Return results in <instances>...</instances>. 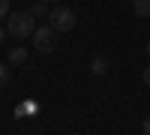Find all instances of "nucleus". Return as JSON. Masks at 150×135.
Wrapping results in <instances>:
<instances>
[{"instance_id":"nucleus-5","label":"nucleus","mask_w":150,"mask_h":135,"mask_svg":"<svg viewBox=\"0 0 150 135\" xmlns=\"http://www.w3.org/2000/svg\"><path fill=\"white\" fill-rule=\"evenodd\" d=\"M6 60L12 66H18V63H24L27 60V48H21V45H15V48H9V54H6Z\"/></svg>"},{"instance_id":"nucleus-1","label":"nucleus","mask_w":150,"mask_h":135,"mask_svg":"<svg viewBox=\"0 0 150 135\" xmlns=\"http://www.w3.org/2000/svg\"><path fill=\"white\" fill-rule=\"evenodd\" d=\"M36 18L30 15L27 9H15V12H9L6 15V33L9 36H15V39H27V36H33L36 30Z\"/></svg>"},{"instance_id":"nucleus-11","label":"nucleus","mask_w":150,"mask_h":135,"mask_svg":"<svg viewBox=\"0 0 150 135\" xmlns=\"http://www.w3.org/2000/svg\"><path fill=\"white\" fill-rule=\"evenodd\" d=\"M141 78H144V84H147V87H150V66H147V69L141 72Z\"/></svg>"},{"instance_id":"nucleus-9","label":"nucleus","mask_w":150,"mask_h":135,"mask_svg":"<svg viewBox=\"0 0 150 135\" xmlns=\"http://www.w3.org/2000/svg\"><path fill=\"white\" fill-rule=\"evenodd\" d=\"M9 0H0V21H6V15H9Z\"/></svg>"},{"instance_id":"nucleus-8","label":"nucleus","mask_w":150,"mask_h":135,"mask_svg":"<svg viewBox=\"0 0 150 135\" xmlns=\"http://www.w3.org/2000/svg\"><path fill=\"white\" fill-rule=\"evenodd\" d=\"M6 84H9V66L0 63V87H6Z\"/></svg>"},{"instance_id":"nucleus-13","label":"nucleus","mask_w":150,"mask_h":135,"mask_svg":"<svg viewBox=\"0 0 150 135\" xmlns=\"http://www.w3.org/2000/svg\"><path fill=\"white\" fill-rule=\"evenodd\" d=\"M42 3H48V6H51V3H54V6H57V3H60V0H42Z\"/></svg>"},{"instance_id":"nucleus-7","label":"nucleus","mask_w":150,"mask_h":135,"mask_svg":"<svg viewBox=\"0 0 150 135\" xmlns=\"http://www.w3.org/2000/svg\"><path fill=\"white\" fill-rule=\"evenodd\" d=\"M132 9H135V15H138V18H150V0H135Z\"/></svg>"},{"instance_id":"nucleus-12","label":"nucleus","mask_w":150,"mask_h":135,"mask_svg":"<svg viewBox=\"0 0 150 135\" xmlns=\"http://www.w3.org/2000/svg\"><path fill=\"white\" fill-rule=\"evenodd\" d=\"M3 42H6V30L0 27V45H3Z\"/></svg>"},{"instance_id":"nucleus-2","label":"nucleus","mask_w":150,"mask_h":135,"mask_svg":"<svg viewBox=\"0 0 150 135\" xmlns=\"http://www.w3.org/2000/svg\"><path fill=\"white\" fill-rule=\"evenodd\" d=\"M48 27H54L57 33H69V30H75V12L72 9H66V6H54L51 12H48Z\"/></svg>"},{"instance_id":"nucleus-4","label":"nucleus","mask_w":150,"mask_h":135,"mask_svg":"<svg viewBox=\"0 0 150 135\" xmlns=\"http://www.w3.org/2000/svg\"><path fill=\"white\" fill-rule=\"evenodd\" d=\"M90 72H93V75H96V78H102V75H105V72H108V60H105L102 54H96V57L90 60Z\"/></svg>"},{"instance_id":"nucleus-10","label":"nucleus","mask_w":150,"mask_h":135,"mask_svg":"<svg viewBox=\"0 0 150 135\" xmlns=\"http://www.w3.org/2000/svg\"><path fill=\"white\" fill-rule=\"evenodd\" d=\"M141 132H144V135H150V117H144V123H141Z\"/></svg>"},{"instance_id":"nucleus-3","label":"nucleus","mask_w":150,"mask_h":135,"mask_svg":"<svg viewBox=\"0 0 150 135\" xmlns=\"http://www.w3.org/2000/svg\"><path fill=\"white\" fill-rule=\"evenodd\" d=\"M30 39H33V48L39 54H54V48H57V30L45 24V27H36L33 30Z\"/></svg>"},{"instance_id":"nucleus-14","label":"nucleus","mask_w":150,"mask_h":135,"mask_svg":"<svg viewBox=\"0 0 150 135\" xmlns=\"http://www.w3.org/2000/svg\"><path fill=\"white\" fill-rule=\"evenodd\" d=\"M147 57H150V42H147Z\"/></svg>"},{"instance_id":"nucleus-6","label":"nucleus","mask_w":150,"mask_h":135,"mask_svg":"<svg viewBox=\"0 0 150 135\" xmlns=\"http://www.w3.org/2000/svg\"><path fill=\"white\" fill-rule=\"evenodd\" d=\"M27 12H30L33 18H48V12H51V9H48V3H42V0H36V3H33V6L27 9Z\"/></svg>"}]
</instances>
